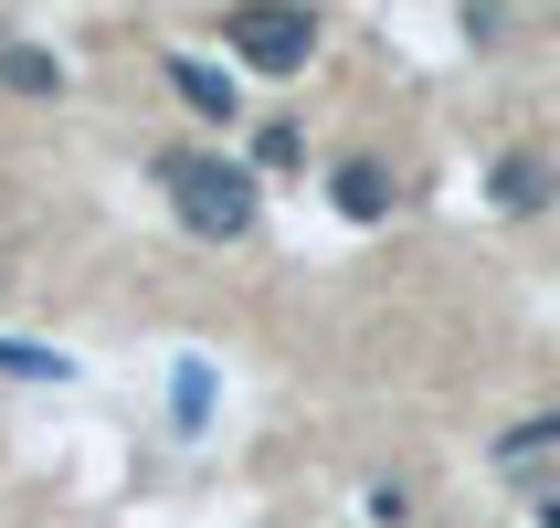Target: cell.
<instances>
[{"instance_id": "1", "label": "cell", "mask_w": 560, "mask_h": 528, "mask_svg": "<svg viewBox=\"0 0 560 528\" xmlns=\"http://www.w3.org/2000/svg\"><path fill=\"white\" fill-rule=\"evenodd\" d=\"M159 180H170V212H180L201 244H233V233H254V169H244V159L170 149V159H159Z\"/></svg>"}, {"instance_id": "2", "label": "cell", "mask_w": 560, "mask_h": 528, "mask_svg": "<svg viewBox=\"0 0 560 528\" xmlns=\"http://www.w3.org/2000/svg\"><path fill=\"white\" fill-rule=\"evenodd\" d=\"M307 43H317V22H307V11H285V0L233 11V54L265 63V74H296V63H307Z\"/></svg>"}, {"instance_id": "3", "label": "cell", "mask_w": 560, "mask_h": 528, "mask_svg": "<svg viewBox=\"0 0 560 528\" xmlns=\"http://www.w3.org/2000/svg\"><path fill=\"white\" fill-rule=\"evenodd\" d=\"M339 212L349 222H381V212H392V169H381V159H349V169H339Z\"/></svg>"}, {"instance_id": "4", "label": "cell", "mask_w": 560, "mask_h": 528, "mask_svg": "<svg viewBox=\"0 0 560 528\" xmlns=\"http://www.w3.org/2000/svg\"><path fill=\"white\" fill-rule=\"evenodd\" d=\"M0 85H22V95H63V63L43 54V43H0Z\"/></svg>"}, {"instance_id": "5", "label": "cell", "mask_w": 560, "mask_h": 528, "mask_svg": "<svg viewBox=\"0 0 560 528\" xmlns=\"http://www.w3.org/2000/svg\"><path fill=\"white\" fill-rule=\"evenodd\" d=\"M170 85H180L190 106H201V117H233V85H222V74H212L201 54H170Z\"/></svg>"}, {"instance_id": "6", "label": "cell", "mask_w": 560, "mask_h": 528, "mask_svg": "<svg viewBox=\"0 0 560 528\" xmlns=\"http://www.w3.org/2000/svg\"><path fill=\"white\" fill-rule=\"evenodd\" d=\"M498 201H508V212H539V201H550V169H539V159L518 149V159L498 169Z\"/></svg>"}, {"instance_id": "7", "label": "cell", "mask_w": 560, "mask_h": 528, "mask_svg": "<svg viewBox=\"0 0 560 528\" xmlns=\"http://www.w3.org/2000/svg\"><path fill=\"white\" fill-rule=\"evenodd\" d=\"M0 371H22V380H63V349H32V339H0Z\"/></svg>"}, {"instance_id": "8", "label": "cell", "mask_w": 560, "mask_h": 528, "mask_svg": "<svg viewBox=\"0 0 560 528\" xmlns=\"http://www.w3.org/2000/svg\"><path fill=\"white\" fill-rule=\"evenodd\" d=\"M539 444H560V412H539V423H518V434H508V455H539Z\"/></svg>"}]
</instances>
